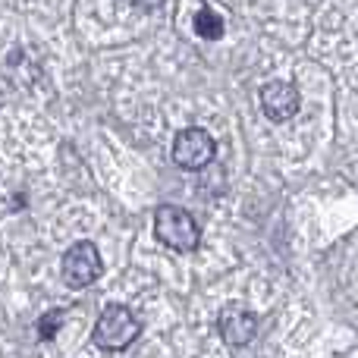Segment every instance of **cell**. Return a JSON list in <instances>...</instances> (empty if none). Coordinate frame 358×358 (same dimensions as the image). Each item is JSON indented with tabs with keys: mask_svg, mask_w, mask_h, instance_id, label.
<instances>
[{
	"mask_svg": "<svg viewBox=\"0 0 358 358\" xmlns=\"http://www.w3.org/2000/svg\"><path fill=\"white\" fill-rule=\"evenodd\" d=\"M155 233L173 252H195L201 242V229L192 220V214L182 208H173V204H161L155 210Z\"/></svg>",
	"mask_w": 358,
	"mask_h": 358,
	"instance_id": "obj_1",
	"label": "cell"
},
{
	"mask_svg": "<svg viewBox=\"0 0 358 358\" xmlns=\"http://www.w3.org/2000/svg\"><path fill=\"white\" fill-rule=\"evenodd\" d=\"M142 324L126 305H107L94 324V343L101 349H126L138 336Z\"/></svg>",
	"mask_w": 358,
	"mask_h": 358,
	"instance_id": "obj_2",
	"label": "cell"
},
{
	"mask_svg": "<svg viewBox=\"0 0 358 358\" xmlns=\"http://www.w3.org/2000/svg\"><path fill=\"white\" fill-rule=\"evenodd\" d=\"M101 277V252L92 242H76L63 255V280L73 289H85Z\"/></svg>",
	"mask_w": 358,
	"mask_h": 358,
	"instance_id": "obj_3",
	"label": "cell"
},
{
	"mask_svg": "<svg viewBox=\"0 0 358 358\" xmlns=\"http://www.w3.org/2000/svg\"><path fill=\"white\" fill-rule=\"evenodd\" d=\"M214 151H217L214 138H210L204 129H195V126H192V129H182L173 138V161H176V167H182V170L208 167V164L214 161Z\"/></svg>",
	"mask_w": 358,
	"mask_h": 358,
	"instance_id": "obj_4",
	"label": "cell"
},
{
	"mask_svg": "<svg viewBox=\"0 0 358 358\" xmlns=\"http://www.w3.org/2000/svg\"><path fill=\"white\" fill-rule=\"evenodd\" d=\"M217 330H220V336L229 343V346H245V343H252L255 330H258V321H255L252 308L233 302L220 311V317H217Z\"/></svg>",
	"mask_w": 358,
	"mask_h": 358,
	"instance_id": "obj_5",
	"label": "cell"
},
{
	"mask_svg": "<svg viewBox=\"0 0 358 358\" xmlns=\"http://www.w3.org/2000/svg\"><path fill=\"white\" fill-rule=\"evenodd\" d=\"M299 104H302V98H299L296 85H289V82H271L261 92V107H264V113L273 123H283V120L296 117Z\"/></svg>",
	"mask_w": 358,
	"mask_h": 358,
	"instance_id": "obj_6",
	"label": "cell"
},
{
	"mask_svg": "<svg viewBox=\"0 0 358 358\" xmlns=\"http://www.w3.org/2000/svg\"><path fill=\"white\" fill-rule=\"evenodd\" d=\"M195 31L201 38H208V41H214V38L223 35V19L217 16L214 10H208V6H201V13L195 16Z\"/></svg>",
	"mask_w": 358,
	"mask_h": 358,
	"instance_id": "obj_7",
	"label": "cell"
},
{
	"mask_svg": "<svg viewBox=\"0 0 358 358\" xmlns=\"http://www.w3.org/2000/svg\"><path fill=\"white\" fill-rule=\"evenodd\" d=\"M63 324V311H50V315H44L41 321H38V334H41V340H54L57 330H60Z\"/></svg>",
	"mask_w": 358,
	"mask_h": 358,
	"instance_id": "obj_8",
	"label": "cell"
},
{
	"mask_svg": "<svg viewBox=\"0 0 358 358\" xmlns=\"http://www.w3.org/2000/svg\"><path fill=\"white\" fill-rule=\"evenodd\" d=\"M126 3H132L136 10H145V13H155L164 6V0H126Z\"/></svg>",
	"mask_w": 358,
	"mask_h": 358,
	"instance_id": "obj_9",
	"label": "cell"
}]
</instances>
